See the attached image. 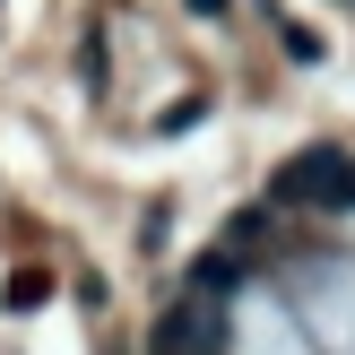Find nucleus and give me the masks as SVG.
Returning a JSON list of instances; mask_svg holds the SVG:
<instances>
[{
	"label": "nucleus",
	"mask_w": 355,
	"mask_h": 355,
	"mask_svg": "<svg viewBox=\"0 0 355 355\" xmlns=\"http://www.w3.org/2000/svg\"><path fill=\"white\" fill-rule=\"evenodd\" d=\"M277 191L304 200V208H355V165L338 148H312V156H295V165L277 173Z\"/></svg>",
	"instance_id": "1"
},
{
	"label": "nucleus",
	"mask_w": 355,
	"mask_h": 355,
	"mask_svg": "<svg viewBox=\"0 0 355 355\" xmlns=\"http://www.w3.org/2000/svg\"><path fill=\"white\" fill-rule=\"evenodd\" d=\"M225 347V312L208 295H182V304L156 321V355H217Z\"/></svg>",
	"instance_id": "2"
},
{
	"label": "nucleus",
	"mask_w": 355,
	"mask_h": 355,
	"mask_svg": "<svg viewBox=\"0 0 355 355\" xmlns=\"http://www.w3.org/2000/svg\"><path fill=\"white\" fill-rule=\"evenodd\" d=\"M234 277H243V260H234V252H208V260H200V295L234 286Z\"/></svg>",
	"instance_id": "3"
}]
</instances>
